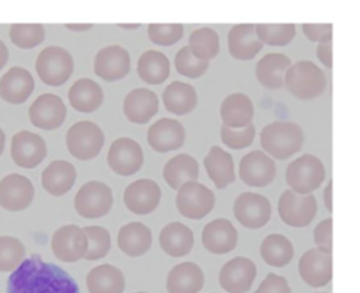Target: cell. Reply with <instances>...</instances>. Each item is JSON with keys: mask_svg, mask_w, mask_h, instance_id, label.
I'll list each match as a JSON object with an SVG mask.
<instances>
[{"mask_svg": "<svg viewBox=\"0 0 360 293\" xmlns=\"http://www.w3.org/2000/svg\"><path fill=\"white\" fill-rule=\"evenodd\" d=\"M7 293H80L75 279L60 266L34 254L11 272Z\"/></svg>", "mask_w": 360, "mask_h": 293, "instance_id": "obj_1", "label": "cell"}, {"mask_svg": "<svg viewBox=\"0 0 360 293\" xmlns=\"http://www.w3.org/2000/svg\"><path fill=\"white\" fill-rule=\"evenodd\" d=\"M304 144L302 128L291 121H273L260 132V145L276 159H287L297 154Z\"/></svg>", "mask_w": 360, "mask_h": 293, "instance_id": "obj_2", "label": "cell"}, {"mask_svg": "<svg viewBox=\"0 0 360 293\" xmlns=\"http://www.w3.org/2000/svg\"><path fill=\"white\" fill-rule=\"evenodd\" d=\"M284 85L300 100H311L321 96L326 87V77L321 68L311 61H298L287 69Z\"/></svg>", "mask_w": 360, "mask_h": 293, "instance_id": "obj_3", "label": "cell"}, {"mask_svg": "<svg viewBox=\"0 0 360 293\" xmlns=\"http://www.w3.org/2000/svg\"><path fill=\"white\" fill-rule=\"evenodd\" d=\"M325 180V166L322 161L312 155L304 154L294 159L285 169V182L290 190L298 194H311Z\"/></svg>", "mask_w": 360, "mask_h": 293, "instance_id": "obj_4", "label": "cell"}, {"mask_svg": "<svg viewBox=\"0 0 360 293\" xmlns=\"http://www.w3.org/2000/svg\"><path fill=\"white\" fill-rule=\"evenodd\" d=\"M73 58L68 49L56 45L44 48L35 61L39 79L48 86H62L73 73Z\"/></svg>", "mask_w": 360, "mask_h": 293, "instance_id": "obj_5", "label": "cell"}, {"mask_svg": "<svg viewBox=\"0 0 360 293\" xmlns=\"http://www.w3.org/2000/svg\"><path fill=\"white\" fill-rule=\"evenodd\" d=\"M104 132L93 121L82 120L75 123L66 132V146L69 154L79 161L96 158L104 145Z\"/></svg>", "mask_w": 360, "mask_h": 293, "instance_id": "obj_6", "label": "cell"}, {"mask_svg": "<svg viewBox=\"0 0 360 293\" xmlns=\"http://www.w3.org/2000/svg\"><path fill=\"white\" fill-rule=\"evenodd\" d=\"M114 203L108 185L100 180L84 183L75 194V210L83 218H100L110 213Z\"/></svg>", "mask_w": 360, "mask_h": 293, "instance_id": "obj_7", "label": "cell"}, {"mask_svg": "<svg viewBox=\"0 0 360 293\" xmlns=\"http://www.w3.org/2000/svg\"><path fill=\"white\" fill-rule=\"evenodd\" d=\"M214 206V192L197 180L187 182L177 189L176 207L186 218L201 220L212 211Z\"/></svg>", "mask_w": 360, "mask_h": 293, "instance_id": "obj_8", "label": "cell"}, {"mask_svg": "<svg viewBox=\"0 0 360 293\" xmlns=\"http://www.w3.org/2000/svg\"><path fill=\"white\" fill-rule=\"evenodd\" d=\"M281 221L290 227L302 228L312 223L316 216L318 204L312 194H298L292 190H284L277 204Z\"/></svg>", "mask_w": 360, "mask_h": 293, "instance_id": "obj_9", "label": "cell"}, {"mask_svg": "<svg viewBox=\"0 0 360 293\" xmlns=\"http://www.w3.org/2000/svg\"><path fill=\"white\" fill-rule=\"evenodd\" d=\"M233 216L243 227L257 230L269 223L271 204L263 194L243 192L233 201Z\"/></svg>", "mask_w": 360, "mask_h": 293, "instance_id": "obj_10", "label": "cell"}, {"mask_svg": "<svg viewBox=\"0 0 360 293\" xmlns=\"http://www.w3.org/2000/svg\"><path fill=\"white\" fill-rule=\"evenodd\" d=\"M107 163L110 169L117 175L131 176L136 173L143 165L142 146L132 138H117L108 148Z\"/></svg>", "mask_w": 360, "mask_h": 293, "instance_id": "obj_11", "label": "cell"}, {"mask_svg": "<svg viewBox=\"0 0 360 293\" xmlns=\"http://www.w3.org/2000/svg\"><path fill=\"white\" fill-rule=\"evenodd\" d=\"M51 249L53 255L62 262L73 263L84 258L87 251V238L83 228L75 224L59 227L52 234Z\"/></svg>", "mask_w": 360, "mask_h": 293, "instance_id": "obj_12", "label": "cell"}, {"mask_svg": "<svg viewBox=\"0 0 360 293\" xmlns=\"http://www.w3.org/2000/svg\"><path fill=\"white\" fill-rule=\"evenodd\" d=\"M46 144L44 138L28 130L18 131L11 138L10 154L13 162L25 169L38 166L46 158Z\"/></svg>", "mask_w": 360, "mask_h": 293, "instance_id": "obj_13", "label": "cell"}, {"mask_svg": "<svg viewBox=\"0 0 360 293\" xmlns=\"http://www.w3.org/2000/svg\"><path fill=\"white\" fill-rule=\"evenodd\" d=\"M28 117L31 124L37 128L52 131L63 124L66 118V106L59 96L44 93L30 106Z\"/></svg>", "mask_w": 360, "mask_h": 293, "instance_id": "obj_14", "label": "cell"}, {"mask_svg": "<svg viewBox=\"0 0 360 293\" xmlns=\"http://www.w3.org/2000/svg\"><path fill=\"white\" fill-rule=\"evenodd\" d=\"M32 182L20 173H8L0 180V207L7 211H22L34 200Z\"/></svg>", "mask_w": 360, "mask_h": 293, "instance_id": "obj_15", "label": "cell"}, {"mask_svg": "<svg viewBox=\"0 0 360 293\" xmlns=\"http://www.w3.org/2000/svg\"><path fill=\"white\" fill-rule=\"evenodd\" d=\"M257 269L252 259L235 256L222 265L219 270V285L228 293H246L256 278Z\"/></svg>", "mask_w": 360, "mask_h": 293, "instance_id": "obj_16", "label": "cell"}, {"mask_svg": "<svg viewBox=\"0 0 360 293\" xmlns=\"http://www.w3.org/2000/svg\"><path fill=\"white\" fill-rule=\"evenodd\" d=\"M129 68V54L121 45L104 46L94 56V73L105 82H117L124 79L128 75Z\"/></svg>", "mask_w": 360, "mask_h": 293, "instance_id": "obj_17", "label": "cell"}, {"mask_svg": "<svg viewBox=\"0 0 360 293\" xmlns=\"http://www.w3.org/2000/svg\"><path fill=\"white\" fill-rule=\"evenodd\" d=\"M160 187L152 179H138L124 190L125 207L138 216H146L155 211L160 203Z\"/></svg>", "mask_w": 360, "mask_h": 293, "instance_id": "obj_18", "label": "cell"}, {"mask_svg": "<svg viewBox=\"0 0 360 293\" xmlns=\"http://www.w3.org/2000/svg\"><path fill=\"white\" fill-rule=\"evenodd\" d=\"M240 180L252 187L269 186L276 177V163L263 151H250L239 162Z\"/></svg>", "mask_w": 360, "mask_h": 293, "instance_id": "obj_19", "label": "cell"}, {"mask_svg": "<svg viewBox=\"0 0 360 293\" xmlns=\"http://www.w3.org/2000/svg\"><path fill=\"white\" fill-rule=\"evenodd\" d=\"M298 272L308 286H326L332 279V255L318 248L308 249L300 258Z\"/></svg>", "mask_w": 360, "mask_h": 293, "instance_id": "obj_20", "label": "cell"}, {"mask_svg": "<svg viewBox=\"0 0 360 293\" xmlns=\"http://www.w3.org/2000/svg\"><path fill=\"white\" fill-rule=\"evenodd\" d=\"M201 242L208 252L224 255L236 248L238 231L228 218H215L204 227Z\"/></svg>", "mask_w": 360, "mask_h": 293, "instance_id": "obj_21", "label": "cell"}, {"mask_svg": "<svg viewBox=\"0 0 360 293\" xmlns=\"http://www.w3.org/2000/svg\"><path fill=\"white\" fill-rule=\"evenodd\" d=\"M186 131L180 121L174 118H160L148 130V142L156 152L165 154L183 146Z\"/></svg>", "mask_w": 360, "mask_h": 293, "instance_id": "obj_22", "label": "cell"}, {"mask_svg": "<svg viewBox=\"0 0 360 293\" xmlns=\"http://www.w3.org/2000/svg\"><path fill=\"white\" fill-rule=\"evenodd\" d=\"M32 75L21 66L10 68L0 77V97L10 104H22L34 92Z\"/></svg>", "mask_w": 360, "mask_h": 293, "instance_id": "obj_23", "label": "cell"}, {"mask_svg": "<svg viewBox=\"0 0 360 293\" xmlns=\"http://www.w3.org/2000/svg\"><path fill=\"white\" fill-rule=\"evenodd\" d=\"M159 110L158 96L145 87L131 90L122 103V111L128 121L134 124L148 123Z\"/></svg>", "mask_w": 360, "mask_h": 293, "instance_id": "obj_24", "label": "cell"}, {"mask_svg": "<svg viewBox=\"0 0 360 293\" xmlns=\"http://www.w3.org/2000/svg\"><path fill=\"white\" fill-rule=\"evenodd\" d=\"M204 286V272L194 262L174 265L166 278L167 293H198Z\"/></svg>", "mask_w": 360, "mask_h": 293, "instance_id": "obj_25", "label": "cell"}, {"mask_svg": "<svg viewBox=\"0 0 360 293\" xmlns=\"http://www.w3.org/2000/svg\"><path fill=\"white\" fill-rule=\"evenodd\" d=\"M76 168L63 159L52 161L41 175V183L45 192L59 197L66 194L76 182Z\"/></svg>", "mask_w": 360, "mask_h": 293, "instance_id": "obj_26", "label": "cell"}, {"mask_svg": "<svg viewBox=\"0 0 360 293\" xmlns=\"http://www.w3.org/2000/svg\"><path fill=\"white\" fill-rule=\"evenodd\" d=\"M159 245L162 251L172 258L186 256L194 247V234L186 224L173 221L162 228Z\"/></svg>", "mask_w": 360, "mask_h": 293, "instance_id": "obj_27", "label": "cell"}, {"mask_svg": "<svg viewBox=\"0 0 360 293\" xmlns=\"http://www.w3.org/2000/svg\"><path fill=\"white\" fill-rule=\"evenodd\" d=\"M263 48L259 41L255 24H236L228 32L229 54L239 61L253 59Z\"/></svg>", "mask_w": 360, "mask_h": 293, "instance_id": "obj_28", "label": "cell"}, {"mask_svg": "<svg viewBox=\"0 0 360 293\" xmlns=\"http://www.w3.org/2000/svg\"><path fill=\"white\" fill-rule=\"evenodd\" d=\"M219 114L225 127L243 128L252 124L255 108L248 94L232 93L222 100Z\"/></svg>", "mask_w": 360, "mask_h": 293, "instance_id": "obj_29", "label": "cell"}, {"mask_svg": "<svg viewBox=\"0 0 360 293\" xmlns=\"http://www.w3.org/2000/svg\"><path fill=\"white\" fill-rule=\"evenodd\" d=\"M118 248L131 258L145 255L152 245V232L149 227L139 221L122 225L117 235Z\"/></svg>", "mask_w": 360, "mask_h": 293, "instance_id": "obj_30", "label": "cell"}, {"mask_svg": "<svg viewBox=\"0 0 360 293\" xmlns=\"http://www.w3.org/2000/svg\"><path fill=\"white\" fill-rule=\"evenodd\" d=\"M68 97L70 106L76 111L89 114L96 111L103 104L104 92L97 82L89 77H82L70 86Z\"/></svg>", "mask_w": 360, "mask_h": 293, "instance_id": "obj_31", "label": "cell"}, {"mask_svg": "<svg viewBox=\"0 0 360 293\" xmlns=\"http://www.w3.org/2000/svg\"><path fill=\"white\" fill-rule=\"evenodd\" d=\"M291 61L287 55L271 52L266 54L256 63V79L267 89H280L284 86V75L290 68Z\"/></svg>", "mask_w": 360, "mask_h": 293, "instance_id": "obj_32", "label": "cell"}, {"mask_svg": "<svg viewBox=\"0 0 360 293\" xmlns=\"http://www.w3.org/2000/svg\"><path fill=\"white\" fill-rule=\"evenodd\" d=\"M89 293H122L125 289V278L120 268L103 263L94 266L86 276Z\"/></svg>", "mask_w": 360, "mask_h": 293, "instance_id": "obj_33", "label": "cell"}, {"mask_svg": "<svg viewBox=\"0 0 360 293\" xmlns=\"http://www.w3.org/2000/svg\"><path fill=\"white\" fill-rule=\"evenodd\" d=\"M204 166L217 189H224L235 180V166L231 154L221 146H211L204 158Z\"/></svg>", "mask_w": 360, "mask_h": 293, "instance_id": "obj_34", "label": "cell"}, {"mask_svg": "<svg viewBox=\"0 0 360 293\" xmlns=\"http://www.w3.org/2000/svg\"><path fill=\"white\" fill-rule=\"evenodd\" d=\"M165 107L169 113L186 116L197 106V92L186 82H172L162 94Z\"/></svg>", "mask_w": 360, "mask_h": 293, "instance_id": "obj_35", "label": "cell"}, {"mask_svg": "<svg viewBox=\"0 0 360 293\" xmlns=\"http://www.w3.org/2000/svg\"><path fill=\"white\" fill-rule=\"evenodd\" d=\"M198 162L188 154H179L170 158L163 168L165 182L172 189H179L187 182L198 179Z\"/></svg>", "mask_w": 360, "mask_h": 293, "instance_id": "obj_36", "label": "cell"}, {"mask_svg": "<svg viewBox=\"0 0 360 293\" xmlns=\"http://www.w3.org/2000/svg\"><path fill=\"white\" fill-rule=\"evenodd\" d=\"M138 76L148 85H160L170 75L169 58L155 49L145 51L138 59Z\"/></svg>", "mask_w": 360, "mask_h": 293, "instance_id": "obj_37", "label": "cell"}, {"mask_svg": "<svg viewBox=\"0 0 360 293\" xmlns=\"http://www.w3.org/2000/svg\"><path fill=\"white\" fill-rule=\"evenodd\" d=\"M262 259L274 268L288 265L294 256V247L291 241L283 234H269L260 245Z\"/></svg>", "mask_w": 360, "mask_h": 293, "instance_id": "obj_38", "label": "cell"}, {"mask_svg": "<svg viewBox=\"0 0 360 293\" xmlns=\"http://www.w3.org/2000/svg\"><path fill=\"white\" fill-rule=\"evenodd\" d=\"M187 46L197 59L210 62L219 52V38L217 31L208 27L197 28L191 32Z\"/></svg>", "mask_w": 360, "mask_h": 293, "instance_id": "obj_39", "label": "cell"}, {"mask_svg": "<svg viewBox=\"0 0 360 293\" xmlns=\"http://www.w3.org/2000/svg\"><path fill=\"white\" fill-rule=\"evenodd\" d=\"M255 31L259 41L270 46H285L295 37L294 24H257Z\"/></svg>", "mask_w": 360, "mask_h": 293, "instance_id": "obj_40", "label": "cell"}, {"mask_svg": "<svg viewBox=\"0 0 360 293\" xmlns=\"http://www.w3.org/2000/svg\"><path fill=\"white\" fill-rule=\"evenodd\" d=\"M87 238V251L84 259L97 261L104 258L111 248V237L107 228L98 225H87L83 228Z\"/></svg>", "mask_w": 360, "mask_h": 293, "instance_id": "obj_41", "label": "cell"}, {"mask_svg": "<svg viewBox=\"0 0 360 293\" xmlns=\"http://www.w3.org/2000/svg\"><path fill=\"white\" fill-rule=\"evenodd\" d=\"M8 35L15 46L31 49L45 39V28L42 24H13Z\"/></svg>", "mask_w": 360, "mask_h": 293, "instance_id": "obj_42", "label": "cell"}, {"mask_svg": "<svg viewBox=\"0 0 360 293\" xmlns=\"http://www.w3.org/2000/svg\"><path fill=\"white\" fill-rule=\"evenodd\" d=\"M24 244L11 235L0 237V272H13L24 259Z\"/></svg>", "mask_w": 360, "mask_h": 293, "instance_id": "obj_43", "label": "cell"}, {"mask_svg": "<svg viewBox=\"0 0 360 293\" xmlns=\"http://www.w3.org/2000/svg\"><path fill=\"white\" fill-rule=\"evenodd\" d=\"M174 66L180 75H183L186 77L195 79V77L202 76L207 72V69L210 68V62L197 59L191 54L188 46H183L177 51V54L174 56Z\"/></svg>", "mask_w": 360, "mask_h": 293, "instance_id": "obj_44", "label": "cell"}, {"mask_svg": "<svg viewBox=\"0 0 360 293\" xmlns=\"http://www.w3.org/2000/svg\"><path fill=\"white\" fill-rule=\"evenodd\" d=\"M219 134L221 141L225 144V146H229L232 149H243L253 142L256 135V127L253 124H249L243 128H229L222 124Z\"/></svg>", "mask_w": 360, "mask_h": 293, "instance_id": "obj_45", "label": "cell"}, {"mask_svg": "<svg viewBox=\"0 0 360 293\" xmlns=\"http://www.w3.org/2000/svg\"><path fill=\"white\" fill-rule=\"evenodd\" d=\"M183 25L181 24H149L148 35L149 39L162 46L174 45L183 38Z\"/></svg>", "mask_w": 360, "mask_h": 293, "instance_id": "obj_46", "label": "cell"}, {"mask_svg": "<svg viewBox=\"0 0 360 293\" xmlns=\"http://www.w3.org/2000/svg\"><path fill=\"white\" fill-rule=\"evenodd\" d=\"M332 224L333 220L329 217L322 220L314 230L315 245L326 254H332Z\"/></svg>", "mask_w": 360, "mask_h": 293, "instance_id": "obj_47", "label": "cell"}, {"mask_svg": "<svg viewBox=\"0 0 360 293\" xmlns=\"http://www.w3.org/2000/svg\"><path fill=\"white\" fill-rule=\"evenodd\" d=\"M255 293H291V289L284 276L269 273Z\"/></svg>", "mask_w": 360, "mask_h": 293, "instance_id": "obj_48", "label": "cell"}, {"mask_svg": "<svg viewBox=\"0 0 360 293\" xmlns=\"http://www.w3.org/2000/svg\"><path fill=\"white\" fill-rule=\"evenodd\" d=\"M332 24H302V31L309 41L326 44L332 39Z\"/></svg>", "mask_w": 360, "mask_h": 293, "instance_id": "obj_49", "label": "cell"}, {"mask_svg": "<svg viewBox=\"0 0 360 293\" xmlns=\"http://www.w3.org/2000/svg\"><path fill=\"white\" fill-rule=\"evenodd\" d=\"M316 55L319 58V61L326 66V68H332V45L330 42L326 44H319L316 48Z\"/></svg>", "mask_w": 360, "mask_h": 293, "instance_id": "obj_50", "label": "cell"}, {"mask_svg": "<svg viewBox=\"0 0 360 293\" xmlns=\"http://www.w3.org/2000/svg\"><path fill=\"white\" fill-rule=\"evenodd\" d=\"M332 185H333V182L329 180V182H328V186H326V189H325V192H323L325 207H326V210H328L329 213L332 211Z\"/></svg>", "mask_w": 360, "mask_h": 293, "instance_id": "obj_51", "label": "cell"}, {"mask_svg": "<svg viewBox=\"0 0 360 293\" xmlns=\"http://www.w3.org/2000/svg\"><path fill=\"white\" fill-rule=\"evenodd\" d=\"M8 61V48L7 45L0 39V70L6 66Z\"/></svg>", "mask_w": 360, "mask_h": 293, "instance_id": "obj_52", "label": "cell"}, {"mask_svg": "<svg viewBox=\"0 0 360 293\" xmlns=\"http://www.w3.org/2000/svg\"><path fill=\"white\" fill-rule=\"evenodd\" d=\"M68 30L75 31V32H82V31H87L93 28V24H66L65 25Z\"/></svg>", "mask_w": 360, "mask_h": 293, "instance_id": "obj_53", "label": "cell"}, {"mask_svg": "<svg viewBox=\"0 0 360 293\" xmlns=\"http://www.w3.org/2000/svg\"><path fill=\"white\" fill-rule=\"evenodd\" d=\"M4 145H6V134H4V131L0 128V155H1L3 151H4Z\"/></svg>", "mask_w": 360, "mask_h": 293, "instance_id": "obj_54", "label": "cell"}, {"mask_svg": "<svg viewBox=\"0 0 360 293\" xmlns=\"http://www.w3.org/2000/svg\"><path fill=\"white\" fill-rule=\"evenodd\" d=\"M120 28H124V30H138L141 27V24H118Z\"/></svg>", "mask_w": 360, "mask_h": 293, "instance_id": "obj_55", "label": "cell"}, {"mask_svg": "<svg viewBox=\"0 0 360 293\" xmlns=\"http://www.w3.org/2000/svg\"><path fill=\"white\" fill-rule=\"evenodd\" d=\"M136 293H146V292H136Z\"/></svg>", "mask_w": 360, "mask_h": 293, "instance_id": "obj_56", "label": "cell"}]
</instances>
